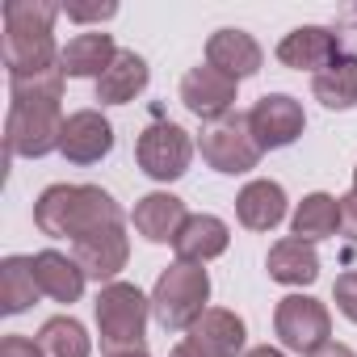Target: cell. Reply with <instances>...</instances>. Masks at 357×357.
<instances>
[{"mask_svg":"<svg viewBox=\"0 0 357 357\" xmlns=\"http://www.w3.org/2000/svg\"><path fill=\"white\" fill-rule=\"evenodd\" d=\"M311 93L328 109H353L357 105V55H340L319 76H311Z\"/></svg>","mask_w":357,"mask_h":357,"instance_id":"obj_25","label":"cell"},{"mask_svg":"<svg viewBox=\"0 0 357 357\" xmlns=\"http://www.w3.org/2000/svg\"><path fill=\"white\" fill-rule=\"evenodd\" d=\"M332 298H336L340 315L357 324V269H349V273H340V278L332 282Z\"/></svg>","mask_w":357,"mask_h":357,"instance_id":"obj_28","label":"cell"},{"mask_svg":"<svg viewBox=\"0 0 357 357\" xmlns=\"http://www.w3.org/2000/svg\"><path fill=\"white\" fill-rule=\"evenodd\" d=\"M135 155H139V168L151 181H176V176H185V168L194 160V139L176 122H151L139 135Z\"/></svg>","mask_w":357,"mask_h":357,"instance_id":"obj_7","label":"cell"},{"mask_svg":"<svg viewBox=\"0 0 357 357\" xmlns=\"http://www.w3.org/2000/svg\"><path fill=\"white\" fill-rule=\"evenodd\" d=\"M147 307L151 298H143L139 286L130 282H109L97 294V336L105 353H135L143 349V332H147Z\"/></svg>","mask_w":357,"mask_h":357,"instance_id":"obj_4","label":"cell"},{"mask_svg":"<svg viewBox=\"0 0 357 357\" xmlns=\"http://www.w3.org/2000/svg\"><path fill=\"white\" fill-rule=\"evenodd\" d=\"M55 17L59 5L51 0H9L5 5V55L9 76H30V72H47L59 63V47H55Z\"/></svg>","mask_w":357,"mask_h":357,"instance_id":"obj_2","label":"cell"},{"mask_svg":"<svg viewBox=\"0 0 357 357\" xmlns=\"http://www.w3.org/2000/svg\"><path fill=\"white\" fill-rule=\"evenodd\" d=\"M38 278H34V257H5L0 261V311L22 315L38 298Z\"/></svg>","mask_w":357,"mask_h":357,"instance_id":"obj_23","label":"cell"},{"mask_svg":"<svg viewBox=\"0 0 357 357\" xmlns=\"http://www.w3.org/2000/svg\"><path fill=\"white\" fill-rule=\"evenodd\" d=\"M172 357H190V353H185V349H172Z\"/></svg>","mask_w":357,"mask_h":357,"instance_id":"obj_35","label":"cell"},{"mask_svg":"<svg viewBox=\"0 0 357 357\" xmlns=\"http://www.w3.org/2000/svg\"><path fill=\"white\" fill-rule=\"evenodd\" d=\"M236 219L248 227V231H273L282 219H286V190L269 176L261 181H248L236 198Z\"/></svg>","mask_w":357,"mask_h":357,"instance_id":"obj_18","label":"cell"},{"mask_svg":"<svg viewBox=\"0 0 357 357\" xmlns=\"http://www.w3.org/2000/svg\"><path fill=\"white\" fill-rule=\"evenodd\" d=\"M63 68H47V72H30V76H9V97L13 105H59L63 101Z\"/></svg>","mask_w":357,"mask_h":357,"instance_id":"obj_27","label":"cell"},{"mask_svg":"<svg viewBox=\"0 0 357 357\" xmlns=\"http://www.w3.org/2000/svg\"><path fill=\"white\" fill-rule=\"evenodd\" d=\"M34 278H38V290L51 294L55 303H76L84 294V282H89L84 269H80V261L76 257H63L55 248H43L34 257Z\"/></svg>","mask_w":357,"mask_h":357,"instance_id":"obj_20","label":"cell"},{"mask_svg":"<svg viewBox=\"0 0 357 357\" xmlns=\"http://www.w3.org/2000/svg\"><path fill=\"white\" fill-rule=\"evenodd\" d=\"M147 59L135 51H118V59L105 68V76L97 80V101L101 105H126L147 89Z\"/></svg>","mask_w":357,"mask_h":357,"instance_id":"obj_22","label":"cell"},{"mask_svg":"<svg viewBox=\"0 0 357 357\" xmlns=\"http://www.w3.org/2000/svg\"><path fill=\"white\" fill-rule=\"evenodd\" d=\"M244 340H248V328L236 311L227 307H206L194 328L181 336V344L176 349H185L190 357H240L244 353Z\"/></svg>","mask_w":357,"mask_h":357,"instance_id":"obj_9","label":"cell"},{"mask_svg":"<svg viewBox=\"0 0 357 357\" xmlns=\"http://www.w3.org/2000/svg\"><path fill=\"white\" fill-rule=\"evenodd\" d=\"M63 160L72 164H97L114 151V126L101 109H76L63 122V139H59Z\"/></svg>","mask_w":357,"mask_h":357,"instance_id":"obj_13","label":"cell"},{"mask_svg":"<svg viewBox=\"0 0 357 357\" xmlns=\"http://www.w3.org/2000/svg\"><path fill=\"white\" fill-rule=\"evenodd\" d=\"M38 349H43V357H89L93 340H89L80 319L55 315V319H47L38 328Z\"/></svg>","mask_w":357,"mask_h":357,"instance_id":"obj_26","label":"cell"},{"mask_svg":"<svg viewBox=\"0 0 357 357\" xmlns=\"http://www.w3.org/2000/svg\"><path fill=\"white\" fill-rule=\"evenodd\" d=\"M206 298H211V273L202 265H190V261H172L155 278L151 311L168 332H190L194 319L206 311Z\"/></svg>","mask_w":357,"mask_h":357,"instance_id":"obj_3","label":"cell"},{"mask_svg":"<svg viewBox=\"0 0 357 357\" xmlns=\"http://www.w3.org/2000/svg\"><path fill=\"white\" fill-rule=\"evenodd\" d=\"M332 59H340V34L328 26H298L278 43V63L294 72H324Z\"/></svg>","mask_w":357,"mask_h":357,"instance_id":"obj_14","label":"cell"},{"mask_svg":"<svg viewBox=\"0 0 357 357\" xmlns=\"http://www.w3.org/2000/svg\"><path fill=\"white\" fill-rule=\"evenodd\" d=\"M206 63L211 68H219L223 76H231V80H248V76H257L261 72V63H265V51H261V43L248 34V30H215L211 34V43H206Z\"/></svg>","mask_w":357,"mask_h":357,"instance_id":"obj_15","label":"cell"},{"mask_svg":"<svg viewBox=\"0 0 357 357\" xmlns=\"http://www.w3.org/2000/svg\"><path fill=\"white\" fill-rule=\"evenodd\" d=\"M265 269H269V278L273 282H282V286H311L315 278H319V257H315V244H307V240H278L273 248H269V257H265Z\"/></svg>","mask_w":357,"mask_h":357,"instance_id":"obj_21","label":"cell"},{"mask_svg":"<svg viewBox=\"0 0 357 357\" xmlns=\"http://www.w3.org/2000/svg\"><path fill=\"white\" fill-rule=\"evenodd\" d=\"M34 223L51 240H84L97 227L122 223V206L101 185H47L34 202Z\"/></svg>","mask_w":357,"mask_h":357,"instance_id":"obj_1","label":"cell"},{"mask_svg":"<svg viewBox=\"0 0 357 357\" xmlns=\"http://www.w3.org/2000/svg\"><path fill=\"white\" fill-rule=\"evenodd\" d=\"M72 22H109L118 13V5H68L63 9Z\"/></svg>","mask_w":357,"mask_h":357,"instance_id":"obj_29","label":"cell"},{"mask_svg":"<svg viewBox=\"0 0 357 357\" xmlns=\"http://www.w3.org/2000/svg\"><path fill=\"white\" fill-rule=\"evenodd\" d=\"M273 332H278V340L290 349V353H315V349H324L328 344V336H332V315H328V307L319 303V298H311V294H286L282 303H278V311H273Z\"/></svg>","mask_w":357,"mask_h":357,"instance_id":"obj_6","label":"cell"},{"mask_svg":"<svg viewBox=\"0 0 357 357\" xmlns=\"http://www.w3.org/2000/svg\"><path fill=\"white\" fill-rule=\"evenodd\" d=\"M227 244H231V231H227V223L219 215H190L181 236L172 240L176 261H190V265H206V261L223 257Z\"/></svg>","mask_w":357,"mask_h":357,"instance_id":"obj_16","label":"cell"},{"mask_svg":"<svg viewBox=\"0 0 357 357\" xmlns=\"http://www.w3.org/2000/svg\"><path fill=\"white\" fill-rule=\"evenodd\" d=\"M109 357H147L143 349H135V353H109Z\"/></svg>","mask_w":357,"mask_h":357,"instance_id":"obj_34","label":"cell"},{"mask_svg":"<svg viewBox=\"0 0 357 357\" xmlns=\"http://www.w3.org/2000/svg\"><path fill=\"white\" fill-rule=\"evenodd\" d=\"M336 227H340V198H332V194H307L290 219L294 240H307V244L336 236Z\"/></svg>","mask_w":357,"mask_h":357,"instance_id":"obj_24","label":"cell"},{"mask_svg":"<svg viewBox=\"0 0 357 357\" xmlns=\"http://www.w3.org/2000/svg\"><path fill=\"white\" fill-rule=\"evenodd\" d=\"M114 59H118V47H114V38L101 34V30L76 34V38L59 51V68H63V76H72V80H89V76L101 80Z\"/></svg>","mask_w":357,"mask_h":357,"instance_id":"obj_19","label":"cell"},{"mask_svg":"<svg viewBox=\"0 0 357 357\" xmlns=\"http://www.w3.org/2000/svg\"><path fill=\"white\" fill-rule=\"evenodd\" d=\"M353 194H357V168H353Z\"/></svg>","mask_w":357,"mask_h":357,"instance_id":"obj_36","label":"cell"},{"mask_svg":"<svg viewBox=\"0 0 357 357\" xmlns=\"http://www.w3.org/2000/svg\"><path fill=\"white\" fill-rule=\"evenodd\" d=\"M248 122H252V135L265 151H278V147H290L307 118H303V105L290 97V93H265L252 109H248Z\"/></svg>","mask_w":357,"mask_h":357,"instance_id":"obj_11","label":"cell"},{"mask_svg":"<svg viewBox=\"0 0 357 357\" xmlns=\"http://www.w3.org/2000/svg\"><path fill=\"white\" fill-rule=\"evenodd\" d=\"M198 147H202V160H206L215 172H227V176L252 172V168L261 164V155H265V147H261L257 135H252L248 114H236V109H231L227 118H219V122H206Z\"/></svg>","mask_w":357,"mask_h":357,"instance_id":"obj_5","label":"cell"},{"mask_svg":"<svg viewBox=\"0 0 357 357\" xmlns=\"http://www.w3.org/2000/svg\"><path fill=\"white\" fill-rule=\"evenodd\" d=\"M311 357H357V353H353L349 344H336V340H328V344H324V349H315Z\"/></svg>","mask_w":357,"mask_h":357,"instance_id":"obj_32","label":"cell"},{"mask_svg":"<svg viewBox=\"0 0 357 357\" xmlns=\"http://www.w3.org/2000/svg\"><path fill=\"white\" fill-rule=\"evenodd\" d=\"M72 257L80 261L84 278H93V282H105V286H109V282L126 269V257H130L126 227H122V223H114V227H97V231H89L84 240H76V244H72Z\"/></svg>","mask_w":357,"mask_h":357,"instance_id":"obj_12","label":"cell"},{"mask_svg":"<svg viewBox=\"0 0 357 357\" xmlns=\"http://www.w3.org/2000/svg\"><path fill=\"white\" fill-rule=\"evenodd\" d=\"M135 231L143 236V240H151V244H168V240H176L181 236V227H185V202L181 198H172V194H147V198H139L135 202Z\"/></svg>","mask_w":357,"mask_h":357,"instance_id":"obj_17","label":"cell"},{"mask_svg":"<svg viewBox=\"0 0 357 357\" xmlns=\"http://www.w3.org/2000/svg\"><path fill=\"white\" fill-rule=\"evenodd\" d=\"M0 357H43V349L30 336H5L0 340Z\"/></svg>","mask_w":357,"mask_h":357,"instance_id":"obj_30","label":"cell"},{"mask_svg":"<svg viewBox=\"0 0 357 357\" xmlns=\"http://www.w3.org/2000/svg\"><path fill=\"white\" fill-rule=\"evenodd\" d=\"M244 357H286L282 349H273V344H257V349H248Z\"/></svg>","mask_w":357,"mask_h":357,"instance_id":"obj_33","label":"cell"},{"mask_svg":"<svg viewBox=\"0 0 357 357\" xmlns=\"http://www.w3.org/2000/svg\"><path fill=\"white\" fill-rule=\"evenodd\" d=\"M340 231L349 240H357V194H344L340 198Z\"/></svg>","mask_w":357,"mask_h":357,"instance_id":"obj_31","label":"cell"},{"mask_svg":"<svg viewBox=\"0 0 357 357\" xmlns=\"http://www.w3.org/2000/svg\"><path fill=\"white\" fill-rule=\"evenodd\" d=\"M236 84H240V80L223 76L219 68L198 63V68H190V72L181 76V101H185V109H190L194 118L219 122V118H227L231 105H236Z\"/></svg>","mask_w":357,"mask_h":357,"instance_id":"obj_10","label":"cell"},{"mask_svg":"<svg viewBox=\"0 0 357 357\" xmlns=\"http://www.w3.org/2000/svg\"><path fill=\"white\" fill-rule=\"evenodd\" d=\"M63 109L59 105H9V118H5V143H9V155H47V151H59V139H63Z\"/></svg>","mask_w":357,"mask_h":357,"instance_id":"obj_8","label":"cell"}]
</instances>
